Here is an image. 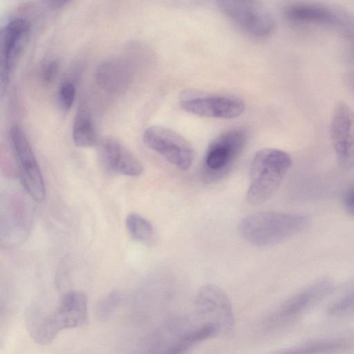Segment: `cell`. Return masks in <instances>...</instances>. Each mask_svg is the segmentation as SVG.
<instances>
[{"label":"cell","instance_id":"1","mask_svg":"<svg viewBox=\"0 0 354 354\" xmlns=\"http://www.w3.org/2000/svg\"><path fill=\"white\" fill-rule=\"evenodd\" d=\"M308 216L296 213L259 212L244 217L239 224L241 236L251 244L270 246L283 242L306 229Z\"/></svg>","mask_w":354,"mask_h":354},{"label":"cell","instance_id":"2","mask_svg":"<svg viewBox=\"0 0 354 354\" xmlns=\"http://www.w3.org/2000/svg\"><path fill=\"white\" fill-rule=\"evenodd\" d=\"M291 166V157L284 151L274 148L258 151L250 164L248 203L258 205L267 201L279 189Z\"/></svg>","mask_w":354,"mask_h":354},{"label":"cell","instance_id":"3","mask_svg":"<svg viewBox=\"0 0 354 354\" xmlns=\"http://www.w3.org/2000/svg\"><path fill=\"white\" fill-rule=\"evenodd\" d=\"M87 297L81 291L64 295L54 311L29 322L30 333L37 344L51 343L62 330L80 326L86 321Z\"/></svg>","mask_w":354,"mask_h":354},{"label":"cell","instance_id":"4","mask_svg":"<svg viewBox=\"0 0 354 354\" xmlns=\"http://www.w3.org/2000/svg\"><path fill=\"white\" fill-rule=\"evenodd\" d=\"M247 133L241 128L228 130L209 144L205 153L202 177L207 183L223 178L241 153Z\"/></svg>","mask_w":354,"mask_h":354},{"label":"cell","instance_id":"5","mask_svg":"<svg viewBox=\"0 0 354 354\" xmlns=\"http://www.w3.org/2000/svg\"><path fill=\"white\" fill-rule=\"evenodd\" d=\"M179 104L188 113L212 118H236L245 110L244 102L236 97L192 88L180 93Z\"/></svg>","mask_w":354,"mask_h":354},{"label":"cell","instance_id":"6","mask_svg":"<svg viewBox=\"0 0 354 354\" xmlns=\"http://www.w3.org/2000/svg\"><path fill=\"white\" fill-rule=\"evenodd\" d=\"M221 12L248 35L264 38L273 31V19L259 0H217Z\"/></svg>","mask_w":354,"mask_h":354},{"label":"cell","instance_id":"7","mask_svg":"<svg viewBox=\"0 0 354 354\" xmlns=\"http://www.w3.org/2000/svg\"><path fill=\"white\" fill-rule=\"evenodd\" d=\"M335 286L329 279H320L306 286L281 304L267 319L268 325L279 327L297 321L327 298Z\"/></svg>","mask_w":354,"mask_h":354},{"label":"cell","instance_id":"8","mask_svg":"<svg viewBox=\"0 0 354 354\" xmlns=\"http://www.w3.org/2000/svg\"><path fill=\"white\" fill-rule=\"evenodd\" d=\"M10 141L24 187L35 201L43 202L46 187L42 174L28 140L19 125L10 129Z\"/></svg>","mask_w":354,"mask_h":354},{"label":"cell","instance_id":"9","mask_svg":"<svg viewBox=\"0 0 354 354\" xmlns=\"http://www.w3.org/2000/svg\"><path fill=\"white\" fill-rule=\"evenodd\" d=\"M146 146L181 170H187L195 158L192 145L177 132L161 126H151L143 133Z\"/></svg>","mask_w":354,"mask_h":354},{"label":"cell","instance_id":"10","mask_svg":"<svg viewBox=\"0 0 354 354\" xmlns=\"http://www.w3.org/2000/svg\"><path fill=\"white\" fill-rule=\"evenodd\" d=\"M199 317L205 323L215 325L220 335H228L234 328V315L231 301L223 289L214 284L201 287L194 298Z\"/></svg>","mask_w":354,"mask_h":354},{"label":"cell","instance_id":"11","mask_svg":"<svg viewBox=\"0 0 354 354\" xmlns=\"http://www.w3.org/2000/svg\"><path fill=\"white\" fill-rule=\"evenodd\" d=\"M30 24L26 19H11L2 29L0 53V93L7 90L10 74L27 43Z\"/></svg>","mask_w":354,"mask_h":354},{"label":"cell","instance_id":"12","mask_svg":"<svg viewBox=\"0 0 354 354\" xmlns=\"http://www.w3.org/2000/svg\"><path fill=\"white\" fill-rule=\"evenodd\" d=\"M330 136L339 166L348 171L354 168V111L339 102L334 107Z\"/></svg>","mask_w":354,"mask_h":354},{"label":"cell","instance_id":"13","mask_svg":"<svg viewBox=\"0 0 354 354\" xmlns=\"http://www.w3.org/2000/svg\"><path fill=\"white\" fill-rule=\"evenodd\" d=\"M98 149L100 161L107 171L133 177L142 174V162L115 138L103 137L99 141Z\"/></svg>","mask_w":354,"mask_h":354},{"label":"cell","instance_id":"14","mask_svg":"<svg viewBox=\"0 0 354 354\" xmlns=\"http://www.w3.org/2000/svg\"><path fill=\"white\" fill-rule=\"evenodd\" d=\"M284 15L295 24L334 26L342 23L339 16L332 9L314 3H290L286 7Z\"/></svg>","mask_w":354,"mask_h":354},{"label":"cell","instance_id":"15","mask_svg":"<svg viewBox=\"0 0 354 354\" xmlns=\"http://www.w3.org/2000/svg\"><path fill=\"white\" fill-rule=\"evenodd\" d=\"M354 345V334L339 335L310 339L280 353H324L344 351Z\"/></svg>","mask_w":354,"mask_h":354},{"label":"cell","instance_id":"16","mask_svg":"<svg viewBox=\"0 0 354 354\" xmlns=\"http://www.w3.org/2000/svg\"><path fill=\"white\" fill-rule=\"evenodd\" d=\"M130 80V72L121 61L109 59L99 65L96 71L98 85L109 92L116 93L124 88Z\"/></svg>","mask_w":354,"mask_h":354},{"label":"cell","instance_id":"17","mask_svg":"<svg viewBox=\"0 0 354 354\" xmlns=\"http://www.w3.org/2000/svg\"><path fill=\"white\" fill-rule=\"evenodd\" d=\"M220 335L218 328L209 323L187 330L180 335L169 347L167 353L179 354L187 352L197 344Z\"/></svg>","mask_w":354,"mask_h":354},{"label":"cell","instance_id":"18","mask_svg":"<svg viewBox=\"0 0 354 354\" xmlns=\"http://www.w3.org/2000/svg\"><path fill=\"white\" fill-rule=\"evenodd\" d=\"M72 136L74 144L78 147H91L97 142L92 116L85 107L80 108L77 112Z\"/></svg>","mask_w":354,"mask_h":354},{"label":"cell","instance_id":"19","mask_svg":"<svg viewBox=\"0 0 354 354\" xmlns=\"http://www.w3.org/2000/svg\"><path fill=\"white\" fill-rule=\"evenodd\" d=\"M126 227L131 236L141 243H149L153 237V229L151 223L136 213H131L126 218Z\"/></svg>","mask_w":354,"mask_h":354},{"label":"cell","instance_id":"20","mask_svg":"<svg viewBox=\"0 0 354 354\" xmlns=\"http://www.w3.org/2000/svg\"><path fill=\"white\" fill-rule=\"evenodd\" d=\"M327 315L336 319L354 317V289L333 302L327 309Z\"/></svg>","mask_w":354,"mask_h":354},{"label":"cell","instance_id":"21","mask_svg":"<svg viewBox=\"0 0 354 354\" xmlns=\"http://www.w3.org/2000/svg\"><path fill=\"white\" fill-rule=\"evenodd\" d=\"M121 301L118 291H113L102 299L97 306L96 314L100 319H109L116 310Z\"/></svg>","mask_w":354,"mask_h":354},{"label":"cell","instance_id":"22","mask_svg":"<svg viewBox=\"0 0 354 354\" xmlns=\"http://www.w3.org/2000/svg\"><path fill=\"white\" fill-rule=\"evenodd\" d=\"M75 97V87L71 82H63L58 91V101L64 111H68L73 104Z\"/></svg>","mask_w":354,"mask_h":354},{"label":"cell","instance_id":"23","mask_svg":"<svg viewBox=\"0 0 354 354\" xmlns=\"http://www.w3.org/2000/svg\"><path fill=\"white\" fill-rule=\"evenodd\" d=\"M59 68V62L57 59H50L46 62L41 70V78L42 82L50 84L57 77Z\"/></svg>","mask_w":354,"mask_h":354},{"label":"cell","instance_id":"24","mask_svg":"<svg viewBox=\"0 0 354 354\" xmlns=\"http://www.w3.org/2000/svg\"><path fill=\"white\" fill-rule=\"evenodd\" d=\"M342 203L345 211L354 217V183L351 184L344 191Z\"/></svg>","mask_w":354,"mask_h":354},{"label":"cell","instance_id":"25","mask_svg":"<svg viewBox=\"0 0 354 354\" xmlns=\"http://www.w3.org/2000/svg\"><path fill=\"white\" fill-rule=\"evenodd\" d=\"M71 0H49L50 4L56 8H60L67 5Z\"/></svg>","mask_w":354,"mask_h":354},{"label":"cell","instance_id":"26","mask_svg":"<svg viewBox=\"0 0 354 354\" xmlns=\"http://www.w3.org/2000/svg\"><path fill=\"white\" fill-rule=\"evenodd\" d=\"M352 87L353 88V90H354V84H353V86H352Z\"/></svg>","mask_w":354,"mask_h":354}]
</instances>
